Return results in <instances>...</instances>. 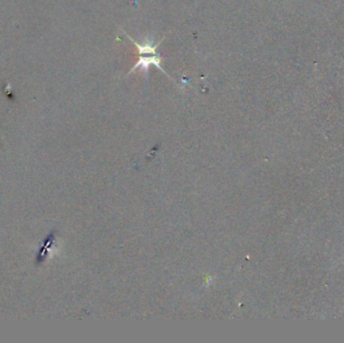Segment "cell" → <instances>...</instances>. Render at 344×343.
Returning a JSON list of instances; mask_svg holds the SVG:
<instances>
[{
  "label": "cell",
  "mask_w": 344,
  "mask_h": 343,
  "mask_svg": "<svg viewBox=\"0 0 344 343\" xmlns=\"http://www.w3.org/2000/svg\"><path fill=\"white\" fill-rule=\"evenodd\" d=\"M160 62H161V57H160V55H159L158 53H157V54H154L153 56H149V57H143V56H140V55H139V60H138V62L132 68V70L129 72V74L132 73V72H134V71H135L136 69H138V68H140L141 71H143V72H145V73H148V70H149L150 65H154L155 67H157L158 69H160L168 78H170V77L168 76V74L164 71V69L160 66ZM170 79H171V78H170Z\"/></svg>",
  "instance_id": "6da1fadb"
},
{
  "label": "cell",
  "mask_w": 344,
  "mask_h": 343,
  "mask_svg": "<svg viewBox=\"0 0 344 343\" xmlns=\"http://www.w3.org/2000/svg\"><path fill=\"white\" fill-rule=\"evenodd\" d=\"M125 35H126V34H125ZM126 36H127V35H126ZM127 38L137 47L139 55H140V54H148V53H149V54H151V53H153V54H157V51H156V49H157L158 46L161 44V42H159V43H157L156 45H152V42L148 41V43H145L144 45H140L139 43H137V42H135L134 40H132V38H130L129 36H127Z\"/></svg>",
  "instance_id": "7a4b0ae2"
}]
</instances>
